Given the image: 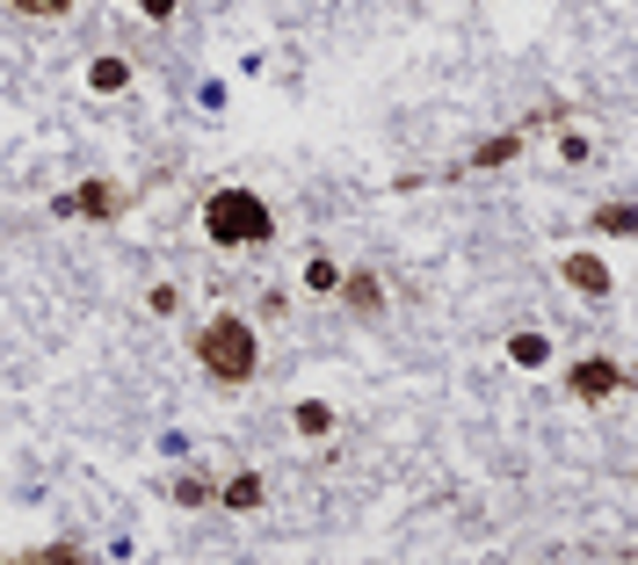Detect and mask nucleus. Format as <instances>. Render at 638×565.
Returning <instances> with one entry per match:
<instances>
[{
  "label": "nucleus",
  "mask_w": 638,
  "mask_h": 565,
  "mask_svg": "<svg viewBox=\"0 0 638 565\" xmlns=\"http://www.w3.org/2000/svg\"><path fill=\"white\" fill-rule=\"evenodd\" d=\"M508 356H516L522 370H537V362L552 356V341H544V334H516V341H508Z\"/></svg>",
  "instance_id": "12"
},
{
  "label": "nucleus",
  "mask_w": 638,
  "mask_h": 565,
  "mask_svg": "<svg viewBox=\"0 0 638 565\" xmlns=\"http://www.w3.org/2000/svg\"><path fill=\"white\" fill-rule=\"evenodd\" d=\"M87 80L102 87V95H117V87H123V80H131V66H123V58H102V66L87 73Z\"/></svg>",
  "instance_id": "13"
},
{
  "label": "nucleus",
  "mask_w": 638,
  "mask_h": 565,
  "mask_svg": "<svg viewBox=\"0 0 638 565\" xmlns=\"http://www.w3.org/2000/svg\"><path fill=\"white\" fill-rule=\"evenodd\" d=\"M196 362H204L210 384H255V370H261L255 326H247L240 312H210L204 334H196Z\"/></svg>",
  "instance_id": "1"
},
{
  "label": "nucleus",
  "mask_w": 638,
  "mask_h": 565,
  "mask_svg": "<svg viewBox=\"0 0 638 565\" xmlns=\"http://www.w3.org/2000/svg\"><path fill=\"white\" fill-rule=\"evenodd\" d=\"M123 204H131V196H123V188L117 182H87V188H73V196H58V218H123Z\"/></svg>",
  "instance_id": "3"
},
{
  "label": "nucleus",
  "mask_w": 638,
  "mask_h": 565,
  "mask_svg": "<svg viewBox=\"0 0 638 565\" xmlns=\"http://www.w3.org/2000/svg\"><path fill=\"white\" fill-rule=\"evenodd\" d=\"M8 8H22V15H44V22L73 15V0H8Z\"/></svg>",
  "instance_id": "15"
},
{
  "label": "nucleus",
  "mask_w": 638,
  "mask_h": 565,
  "mask_svg": "<svg viewBox=\"0 0 638 565\" xmlns=\"http://www.w3.org/2000/svg\"><path fill=\"white\" fill-rule=\"evenodd\" d=\"M566 392L573 399H609V392H624V370H617V362H603V356H587V362H573Z\"/></svg>",
  "instance_id": "4"
},
{
  "label": "nucleus",
  "mask_w": 638,
  "mask_h": 565,
  "mask_svg": "<svg viewBox=\"0 0 638 565\" xmlns=\"http://www.w3.org/2000/svg\"><path fill=\"white\" fill-rule=\"evenodd\" d=\"M167 500H182V508H204V500H210L204 471H196V479H174V486H167Z\"/></svg>",
  "instance_id": "14"
},
{
  "label": "nucleus",
  "mask_w": 638,
  "mask_h": 565,
  "mask_svg": "<svg viewBox=\"0 0 638 565\" xmlns=\"http://www.w3.org/2000/svg\"><path fill=\"white\" fill-rule=\"evenodd\" d=\"M595 225H603L609 240H631V232H638V225H631V204H603V210H595Z\"/></svg>",
  "instance_id": "11"
},
{
  "label": "nucleus",
  "mask_w": 638,
  "mask_h": 565,
  "mask_svg": "<svg viewBox=\"0 0 638 565\" xmlns=\"http://www.w3.org/2000/svg\"><path fill=\"white\" fill-rule=\"evenodd\" d=\"M522 153V131H508V138H486L479 153H472V167H500V160H516Z\"/></svg>",
  "instance_id": "9"
},
{
  "label": "nucleus",
  "mask_w": 638,
  "mask_h": 565,
  "mask_svg": "<svg viewBox=\"0 0 638 565\" xmlns=\"http://www.w3.org/2000/svg\"><path fill=\"white\" fill-rule=\"evenodd\" d=\"M218 508H233V514H247V508H261V479H255V471H240V479H225V493H218Z\"/></svg>",
  "instance_id": "8"
},
{
  "label": "nucleus",
  "mask_w": 638,
  "mask_h": 565,
  "mask_svg": "<svg viewBox=\"0 0 638 565\" xmlns=\"http://www.w3.org/2000/svg\"><path fill=\"white\" fill-rule=\"evenodd\" d=\"M342 297H348V312H356V319H378V312H385V283H378L370 269L342 275Z\"/></svg>",
  "instance_id": "5"
},
{
  "label": "nucleus",
  "mask_w": 638,
  "mask_h": 565,
  "mask_svg": "<svg viewBox=\"0 0 638 565\" xmlns=\"http://www.w3.org/2000/svg\"><path fill=\"white\" fill-rule=\"evenodd\" d=\"M139 8H145L153 22H167V15H174V0H139Z\"/></svg>",
  "instance_id": "17"
},
{
  "label": "nucleus",
  "mask_w": 638,
  "mask_h": 565,
  "mask_svg": "<svg viewBox=\"0 0 638 565\" xmlns=\"http://www.w3.org/2000/svg\"><path fill=\"white\" fill-rule=\"evenodd\" d=\"M0 565H87L80 544H44V551H15V558H0Z\"/></svg>",
  "instance_id": "7"
},
{
  "label": "nucleus",
  "mask_w": 638,
  "mask_h": 565,
  "mask_svg": "<svg viewBox=\"0 0 638 565\" xmlns=\"http://www.w3.org/2000/svg\"><path fill=\"white\" fill-rule=\"evenodd\" d=\"M298 428H305V435H327V428H334V413H327V406H312V399H305V406H298Z\"/></svg>",
  "instance_id": "16"
},
{
  "label": "nucleus",
  "mask_w": 638,
  "mask_h": 565,
  "mask_svg": "<svg viewBox=\"0 0 638 565\" xmlns=\"http://www.w3.org/2000/svg\"><path fill=\"white\" fill-rule=\"evenodd\" d=\"M305 283H312L320 297H334V291H342V269H334L327 254H312V261H305Z\"/></svg>",
  "instance_id": "10"
},
{
  "label": "nucleus",
  "mask_w": 638,
  "mask_h": 565,
  "mask_svg": "<svg viewBox=\"0 0 638 565\" xmlns=\"http://www.w3.org/2000/svg\"><path fill=\"white\" fill-rule=\"evenodd\" d=\"M204 232H210V247H269L277 240V210L261 204L255 188H218L204 204Z\"/></svg>",
  "instance_id": "2"
},
{
  "label": "nucleus",
  "mask_w": 638,
  "mask_h": 565,
  "mask_svg": "<svg viewBox=\"0 0 638 565\" xmlns=\"http://www.w3.org/2000/svg\"><path fill=\"white\" fill-rule=\"evenodd\" d=\"M559 275H566L573 291H587V297H603L609 283H617V275H609V269H603V261H595V254H566V261H559Z\"/></svg>",
  "instance_id": "6"
}]
</instances>
